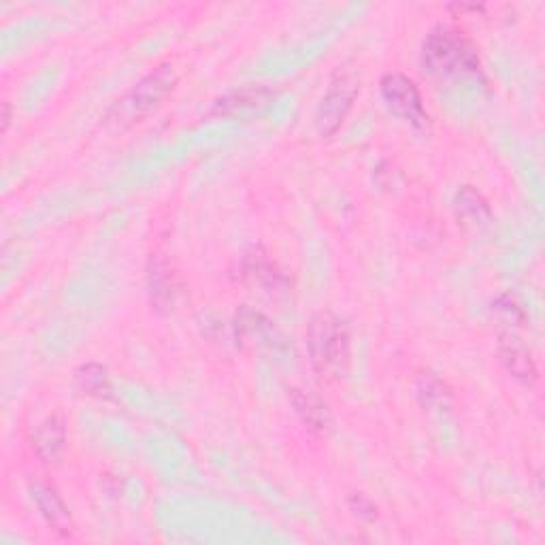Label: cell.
<instances>
[{
	"mask_svg": "<svg viewBox=\"0 0 545 545\" xmlns=\"http://www.w3.org/2000/svg\"><path fill=\"white\" fill-rule=\"evenodd\" d=\"M422 66L424 73L437 84L475 77L482 71L480 49L460 28L441 24L426 35Z\"/></svg>",
	"mask_w": 545,
	"mask_h": 545,
	"instance_id": "1",
	"label": "cell"
},
{
	"mask_svg": "<svg viewBox=\"0 0 545 545\" xmlns=\"http://www.w3.org/2000/svg\"><path fill=\"white\" fill-rule=\"evenodd\" d=\"M311 367L324 382H337L350 369L352 335L345 320L333 313H318L307 330Z\"/></svg>",
	"mask_w": 545,
	"mask_h": 545,
	"instance_id": "2",
	"label": "cell"
},
{
	"mask_svg": "<svg viewBox=\"0 0 545 545\" xmlns=\"http://www.w3.org/2000/svg\"><path fill=\"white\" fill-rule=\"evenodd\" d=\"M177 81L179 75L171 62L156 66L150 75H145L135 88L113 105V109L107 115V124L120 130L139 124L143 118H147V115L162 105L164 98L175 90Z\"/></svg>",
	"mask_w": 545,
	"mask_h": 545,
	"instance_id": "3",
	"label": "cell"
},
{
	"mask_svg": "<svg viewBox=\"0 0 545 545\" xmlns=\"http://www.w3.org/2000/svg\"><path fill=\"white\" fill-rule=\"evenodd\" d=\"M358 92L360 79L352 71H343L333 77L316 115V124L322 137H333L341 128V124L354 107Z\"/></svg>",
	"mask_w": 545,
	"mask_h": 545,
	"instance_id": "4",
	"label": "cell"
},
{
	"mask_svg": "<svg viewBox=\"0 0 545 545\" xmlns=\"http://www.w3.org/2000/svg\"><path fill=\"white\" fill-rule=\"evenodd\" d=\"M379 88H382L384 101L394 115L418 128L428 124V113L422 105V94L414 79L403 73H386L379 81Z\"/></svg>",
	"mask_w": 545,
	"mask_h": 545,
	"instance_id": "5",
	"label": "cell"
},
{
	"mask_svg": "<svg viewBox=\"0 0 545 545\" xmlns=\"http://www.w3.org/2000/svg\"><path fill=\"white\" fill-rule=\"evenodd\" d=\"M147 284H150V296L156 311H171L179 294V279L171 262L158 254L152 256L150 269H147Z\"/></svg>",
	"mask_w": 545,
	"mask_h": 545,
	"instance_id": "6",
	"label": "cell"
},
{
	"mask_svg": "<svg viewBox=\"0 0 545 545\" xmlns=\"http://www.w3.org/2000/svg\"><path fill=\"white\" fill-rule=\"evenodd\" d=\"M454 211L462 228L480 230L492 222V209L488 201L471 186H462L456 192Z\"/></svg>",
	"mask_w": 545,
	"mask_h": 545,
	"instance_id": "7",
	"label": "cell"
},
{
	"mask_svg": "<svg viewBox=\"0 0 545 545\" xmlns=\"http://www.w3.org/2000/svg\"><path fill=\"white\" fill-rule=\"evenodd\" d=\"M499 356H501V362L505 365V369L516 379H520V382L533 384L537 379L535 360L518 337H514L511 333L503 335L501 343H499Z\"/></svg>",
	"mask_w": 545,
	"mask_h": 545,
	"instance_id": "8",
	"label": "cell"
},
{
	"mask_svg": "<svg viewBox=\"0 0 545 545\" xmlns=\"http://www.w3.org/2000/svg\"><path fill=\"white\" fill-rule=\"evenodd\" d=\"M32 445H35L37 456L45 462V465H54L64 454L66 445V428L60 416H49L39 424L32 437Z\"/></svg>",
	"mask_w": 545,
	"mask_h": 545,
	"instance_id": "9",
	"label": "cell"
},
{
	"mask_svg": "<svg viewBox=\"0 0 545 545\" xmlns=\"http://www.w3.org/2000/svg\"><path fill=\"white\" fill-rule=\"evenodd\" d=\"M275 96H277L275 90L264 88V86L241 88L237 92H230V94L222 96L220 101L213 105V113H216V115H233L237 111L260 109V107H267Z\"/></svg>",
	"mask_w": 545,
	"mask_h": 545,
	"instance_id": "10",
	"label": "cell"
},
{
	"mask_svg": "<svg viewBox=\"0 0 545 545\" xmlns=\"http://www.w3.org/2000/svg\"><path fill=\"white\" fill-rule=\"evenodd\" d=\"M32 499H35L41 516L47 520V524H52L56 531H69V509H66L64 501L60 499V494L56 492V488H52L49 484L37 482L30 486Z\"/></svg>",
	"mask_w": 545,
	"mask_h": 545,
	"instance_id": "11",
	"label": "cell"
},
{
	"mask_svg": "<svg viewBox=\"0 0 545 545\" xmlns=\"http://www.w3.org/2000/svg\"><path fill=\"white\" fill-rule=\"evenodd\" d=\"M292 401L296 411H299L303 422L311 428L313 433H326L330 428V411L328 407L318 399V396L307 394L303 390H294Z\"/></svg>",
	"mask_w": 545,
	"mask_h": 545,
	"instance_id": "12",
	"label": "cell"
},
{
	"mask_svg": "<svg viewBox=\"0 0 545 545\" xmlns=\"http://www.w3.org/2000/svg\"><path fill=\"white\" fill-rule=\"evenodd\" d=\"M245 275L250 279H254V282L262 284V286L277 288V284H282V275H279V271L273 267V264L267 258H262V254L247 258Z\"/></svg>",
	"mask_w": 545,
	"mask_h": 545,
	"instance_id": "13",
	"label": "cell"
},
{
	"mask_svg": "<svg viewBox=\"0 0 545 545\" xmlns=\"http://www.w3.org/2000/svg\"><path fill=\"white\" fill-rule=\"evenodd\" d=\"M77 382L81 390H86L88 394L103 396L109 392V377L107 369L101 365H86L77 371Z\"/></svg>",
	"mask_w": 545,
	"mask_h": 545,
	"instance_id": "14",
	"label": "cell"
},
{
	"mask_svg": "<svg viewBox=\"0 0 545 545\" xmlns=\"http://www.w3.org/2000/svg\"><path fill=\"white\" fill-rule=\"evenodd\" d=\"M492 307H494V311L501 313L507 324H518V326L526 324V313H524L522 305L516 301V296L503 294Z\"/></svg>",
	"mask_w": 545,
	"mask_h": 545,
	"instance_id": "15",
	"label": "cell"
},
{
	"mask_svg": "<svg viewBox=\"0 0 545 545\" xmlns=\"http://www.w3.org/2000/svg\"><path fill=\"white\" fill-rule=\"evenodd\" d=\"M350 509L360 520H375L377 518V507L373 505L371 499H367L365 494H352L350 497Z\"/></svg>",
	"mask_w": 545,
	"mask_h": 545,
	"instance_id": "16",
	"label": "cell"
},
{
	"mask_svg": "<svg viewBox=\"0 0 545 545\" xmlns=\"http://www.w3.org/2000/svg\"><path fill=\"white\" fill-rule=\"evenodd\" d=\"M9 124H11V105L5 101L3 103V132H7Z\"/></svg>",
	"mask_w": 545,
	"mask_h": 545,
	"instance_id": "17",
	"label": "cell"
}]
</instances>
